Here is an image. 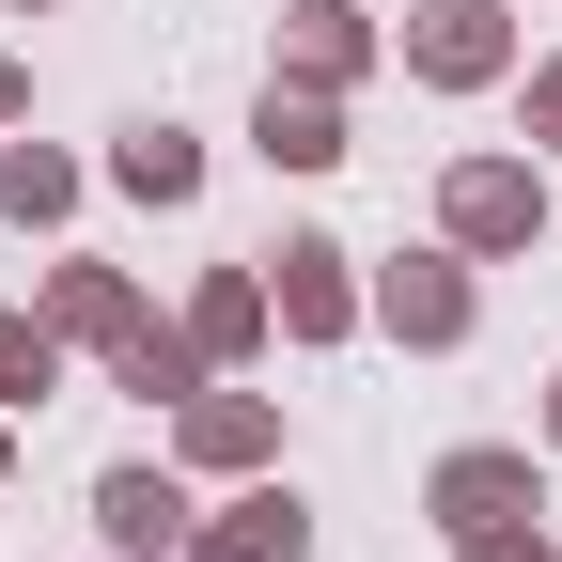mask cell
I'll use <instances>...</instances> for the list:
<instances>
[{
	"label": "cell",
	"instance_id": "1",
	"mask_svg": "<svg viewBox=\"0 0 562 562\" xmlns=\"http://www.w3.org/2000/svg\"><path fill=\"white\" fill-rule=\"evenodd\" d=\"M94 516H110V547H172V531H188V501H172L157 469H110V484H94Z\"/></svg>",
	"mask_w": 562,
	"mask_h": 562
},
{
	"label": "cell",
	"instance_id": "9",
	"mask_svg": "<svg viewBox=\"0 0 562 562\" xmlns=\"http://www.w3.org/2000/svg\"><path fill=\"white\" fill-rule=\"evenodd\" d=\"M469 562H547V547H516V531H484V547H469Z\"/></svg>",
	"mask_w": 562,
	"mask_h": 562
},
{
	"label": "cell",
	"instance_id": "8",
	"mask_svg": "<svg viewBox=\"0 0 562 562\" xmlns=\"http://www.w3.org/2000/svg\"><path fill=\"white\" fill-rule=\"evenodd\" d=\"M0 391H47V328H0Z\"/></svg>",
	"mask_w": 562,
	"mask_h": 562
},
{
	"label": "cell",
	"instance_id": "2",
	"mask_svg": "<svg viewBox=\"0 0 562 562\" xmlns=\"http://www.w3.org/2000/svg\"><path fill=\"white\" fill-rule=\"evenodd\" d=\"M453 235H484V250L531 235V172H469V188H453Z\"/></svg>",
	"mask_w": 562,
	"mask_h": 562
},
{
	"label": "cell",
	"instance_id": "6",
	"mask_svg": "<svg viewBox=\"0 0 562 562\" xmlns=\"http://www.w3.org/2000/svg\"><path fill=\"white\" fill-rule=\"evenodd\" d=\"M220 562H297V501H250V516L220 531Z\"/></svg>",
	"mask_w": 562,
	"mask_h": 562
},
{
	"label": "cell",
	"instance_id": "5",
	"mask_svg": "<svg viewBox=\"0 0 562 562\" xmlns=\"http://www.w3.org/2000/svg\"><path fill=\"white\" fill-rule=\"evenodd\" d=\"M391 313H406L422 344H453V328H469V297H453V281H438V266H406V281H391Z\"/></svg>",
	"mask_w": 562,
	"mask_h": 562
},
{
	"label": "cell",
	"instance_id": "3",
	"mask_svg": "<svg viewBox=\"0 0 562 562\" xmlns=\"http://www.w3.org/2000/svg\"><path fill=\"white\" fill-rule=\"evenodd\" d=\"M501 501H516V453H469V469H438V516H469V531H501Z\"/></svg>",
	"mask_w": 562,
	"mask_h": 562
},
{
	"label": "cell",
	"instance_id": "7",
	"mask_svg": "<svg viewBox=\"0 0 562 562\" xmlns=\"http://www.w3.org/2000/svg\"><path fill=\"white\" fill-rule=\"evenodd\" d=\"M281 313H297V328H344V281H328V250H297V281H281Z\"/></svg>",
	"mask_w": 562,
	"mask_h": 562
},
{
	"label": "cell",
	"instance_id": "4",
	"mask_svg": "<svg viewBox=\"0 0 562 562\" xmlns=\"http://www.w3.org/2000/svg\"><path fill=\"white\" fill-rule=\"evenodd\" d=\"M422 63H438V79H484V63H501V16H484V0H453L438 32H422Z\"/></svg>",
	"mask_w": 562,
	"mask_h": 562
}]
</instances>
